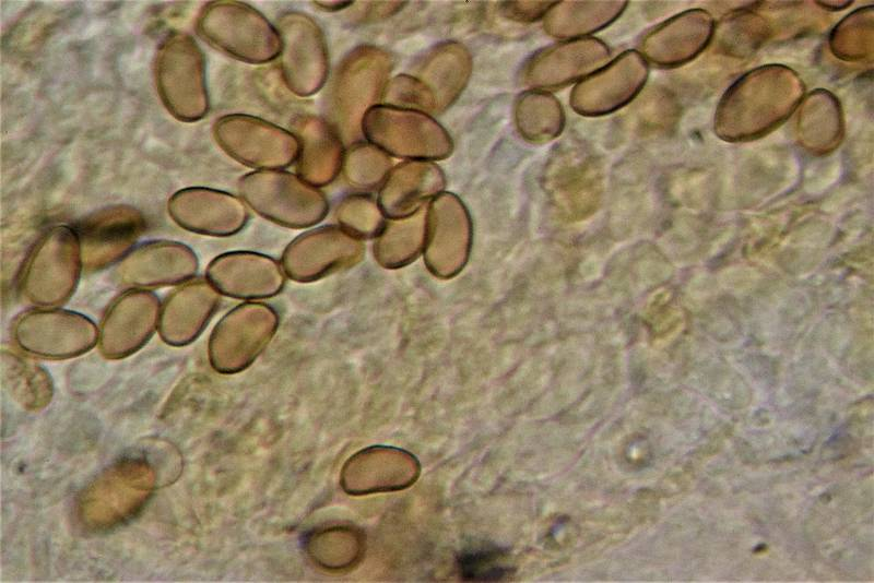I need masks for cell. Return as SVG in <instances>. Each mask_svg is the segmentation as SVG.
I'll use <instances>...</instances> for the list:
<instances>
[{
  "label": "cell",
  "instance_id": "cell-19",
  "mask_svg": "<svg viewBox=\"0 0 874 583\" xmlns=\"http://www.w3.org/2000/svg\"><path fill=\"white\" fill-rule=\"evenodd\" d=\"M160 322L158 299L144 290H130L113 302L104 317L99 345L109 358H121L139 349Z\"/></svg>",
  "mask_w": 874,
  "mask_h": 583
},
{
  "label": "cell",
  "instance_id": "cell-3",
  "mask_svg": "<svg viewBox=\"0 0 874 583\" xmlns=\"http://www.w3.org/2000/svg\"><path fill=\"white\" fill-rule=\"evenodd\" d=\"M196 28L208 44L247 63H268L281 52L276 27L245 2H208L198 15Z\"/></svg>",
  "mask_w": 874,
  "mask_h": 583
},
{
  "label": "cell",
  "instance_id": "cell-42",
  "mask_svg": "<svg viewBox=\"0 0 874 583\" xmlns=\"http://www.w3.org/2000/svg\"><path fill=\"white\" fill-rule=\"evenodd\" d=\"M850 3H851L850 1H843V2H839V1L824 2L823 1V2H819L820 5L829 9V10H831L832 5H836V8H834V10L843 9V8L848 7V5H850Z\"/></svg>",
  "mask_w": 874,
  "mask_h": 583
},
{
  "label": "cell",
  "instance_id": "cell-22",
  "mask_svg": "<svg viewBox=\"0 0 874 583\" xmlns=\"http://www.w3.org/2000/svg\"><path fill=\"white\" fill-rule=\"evenodd\" d=\"M470 237L466 212L450 193L435 197L426 211L425 261L438 275L450 274L461 261Z\"/></svg>",
  "mask_w": 874,
  "mask_h": 583
},
{
  "label": "cell",
  "instance_id": "cell-13",
  "mask_svg": "<svg viewBox=\"0 0 874 583\" xmlns=\"http://www.w3.org/2000/svg\"><path fill=\"white\" fill-rule=\"evenodd\" d=\"M19 346L39 357L64 359L91 349L97 341L94 323L87 318L59 309L25 312L14 326Z\"/></svg>",
  "mask_w": 874,
  "mask_h": 583
},
{
  "label": "cell",
  "instance_id": "cell-30",
  "mask_svg": "<svg viewBox=\"0 0 874 583\" xmlns=\"http://www.w3.org/2000/svg\"><path fill=\"white\" fill-rule=\"evenodd\" d=\"M426 211L398 219L386 221L374 241L376 262L386 269H399L412 262L424 249Z\"/></svg>",
  "mask_w": 874,
  "mask_h": 583
},
{
  "label": "cell",
  "instance_id": "cell-11",
  "mask_svg": "<svg viewBox=\"0 0 874 583\" xmlns=\"http://www.w3.org/2000/svg\"><path fill=\"white\" fill-rule=\"evenodd\" d=\"M279 325L275 310L263 302H245L226 313L212 332L209 354L220 372L247 368L265 348Z\"/></svg>",
  "mask_w": 874,
  "mask_h": 583
},
{
  "label": "cell",
  "instance_id": "cell-12",
  "mask_svg": "<svg viewBox=\"0 0 874 583\" xmlns=\"http://www.w3.org/2000/svg\"><path fill=\"white\" fill-rule=\"evenodd\" d=\"M364 254L362 239L339 225H324L291 241L282 254L281 265L291 279L309 283L356 265Z\"/></svg>",
  "mask_w": 874,
  "mask_h": 583
},
{
  "label": "cell",
  "instance_id": "cell-15",
  "mask_svg": "<svg viewBox=\"0 0 874 583\" xmlns=\"http://www.w3.org/2000/svg\"><path fill=\"white\" fill-rule=\"evenodd\" d=\"M609 58L607 46L599 39H569L530 57L521 69V80L534 88H558L591 74Z\"/></svg>",
  "mask_w": 874,
  "mask_h": 583
},
{
  "label": "cell",
  "instance_id": "cell-28",
  "mask_svg": "<svg viewBox=\"0 0 874 583\" xmlns=\"http://www.w3.org/2000/svg\"><path fill=\"white\" fill-rule=\"evenodd\" d=\"M798 117V136L805 150L822 155L840 144L843 116L837 97L831 93L826 90L812 92L803 102Z\"/></svg>",
  "mask_w": 874,
  "mask_h": 583
},
{
  "label": "cell",
  "instance_id": "cell-29",
  "mask_svg": "<svg viewBox=\"0 0 874 583\" xmlns=\"http://www.w3.org/2000/svg\"><path fill=\"white\" fill-rule=\"evenodd\" d=\"M626 7V1L555 2L544 16V28L556 38H581L611 24Z\"/></svg>",
  "mask_w": 874,
  "mask_h": 583
},
{
  "label": "cell",
  "instance_id": "cell-21",
  "mask_svg": "<svg viewBox=\"0 0 874 583\" xmlns=\"http://www.w3.org/2000/svg\"><path fill=\"white\" fill-rule=\"evenodd\" d=\"M290 128L299 143L297 175L316 188L331 183L342 170L345 153L336 129L329 120L309 114L295 116Z\"/></svg>",
  "mask_w": 874,
  "mask_h": 583
},
{
  "label": "cell",
  "instance_id": "cell-40",
  "mask_svg": "<svg viewBox=\"0 0 874 583\" xmlns=\"http://www.w3.org/2000/svg\"><path fill=\"white\" fill-rule=\"evenodd\" d=\"M404 1H367L358 2L355 9L356 20L359 22H377L394 15L405 7Z\"/></svg>",
  "mask_w": 874,
  "mask_h": 583
},
{
  "label": "cell",
  "instance_id": "cell-39",
  "mask_svg": "<svg viewBox=\"0 0 874 583\" xmlns=\"http://www.w3.org/2000/svg\"><path fill=\"white\" fill-rule=\"evenodd\" d=\"M555 1H506L499 4L500 13L517 22H534L546 15Z\"/></svg>",
  "mask_w": 874,
  "mask_h": 583
},
{
  "label": "cell",
  "instance_id": "cell-8",
  "mask_svg": "<svg viewBox=\"0 0 874 583\" xmlns=\"http://www.w3.org/2000/svg\"><path fill=\"white\" fill-rule=\"evenodd\" d=\"M220 147L235 160L258 170H281L296 162L299 143L288 130L259 117L232 114L213 124Z\"/></svg>",
  "mask_w": 874,
  "mask_h": 583
},
{
  "label": "cell",
  "instance_id": "cell-41",
  "mask_svg": "<svg viewBox=\"0 0 874 583\" xmlns=\"http://www.w3.org/2000/svg\"><path fill=\"white\" fill-rule=\"evenodd\" d=\"M314 3L319 9L330 12L340 11L354 4L352 1H315Z\"/></svg>",
  "mask_w": 874,
  "mask_h": 583
},
{
  "label": "cell",
  "instance_id": "cell-24",
  "mask_svg": "<svg viewBox=\"0 0 874 583\" xmlns=\"http://www.w3.org/2000/svg\"><path fill=\"white\" fill-rule=\"evenodd\" d=\"M220 302L218 291L198 279L174 291L160 314V333L172 345L193 341L204 329Z\"/></svg>",
  "mask_w": 874,
  "mask_h": 583
},
{
  "label": "cell",
  "instance_id": "cell-9",
  "mask_svg": "<svg viewBox=\"0 0 874 583\" xmlns=\"http://www.w3.org/2000/svg\"><path fill=\"white\" fill-rule=\"evenodd\" d=\"M82 263L81 245L74 228L56 226L35 243L23 273L24 293L31 301L55 305L73 291Z\"/></svg>",
  "mask_w": 874,
  "mask_h": 583
},
{
  "label": "cell",
  "instance_id": "cell-33",
  "mask_svg": "<svg viewBox=\"0 0 874 583\" xmlns=\"http://www.w3.org/2000/svg\"><path fill=\"white\" fill-rule=\"evenodd\" d=\"M392 167L386 152L369 142H357L344 153L342 171L350 186L367 190L381 186Z\"/></svg>",
  "mask_w": 874,
  "mask_h": 583
},
{
  "label": "cell",
  "instance_id": "cell-14",
  "mask_svg": "<svg viewBox=\"0 0 874 583\" xmlns=\"http://www.w3.org/2000/svg\"><path fill=\"white\" fill-rule=\"evenodd\" d=\"M648 78V64L636 50H627L572 90L570 105L583 116L611 114L636 97Z\"/></svg>",
  "mask_w": 874,
  "mask_h": 583
},
{
  "label": "cell",
  "instance_id": "cell-27",
  "mask_svg": "<svg viewBox=\"0 0 874 583\" xmlns=\"http://www.w3.org/2000/svg\"><path fill=\"white\" fill-rule=\"evenodd\" d=\"M345 465L370 471V475L344 487L349 493L353 495L397 490L413 484L410 479L395 475V471L420 474V464L415 456L393 448H367L351 456Z\"/></svg>",
  "mask_w": 874,
  "mask_h": 583
},
{
  "label": "cell",
  "instance_id": "cell-10",
  "mask_svg": "<svg viewBox=\"0 0 874 583\" xmlns=\"http://www.w3.org/2000/svg\"><path fill=\"white\" fill-rule=\"evenodd\" d=\"M281 39L280 70L285 86L294 95L309 97L324 85L329 56L324 35L306 13L288 11L276 21Z\"/></svg>",
  "mask_w": 874,
  "mask_h": 583
},
{
  "label": "cell",
  "instance_id": "cell-16",
  "mask_svg": "<svg viewBox=\"0 0 874 583\" xmlns=\"http://www.w3.org/2000/svg\"><path fill=\"white\" fill-rule=\"evenodd\" d=\"M145 228L143 215L127 205L110 206L90 215L74 228L82 263L88 269L107 266L125 257Z\"/></svg>",
  "mask_w": 874,
  "mask_h": 583
},
{
  "label": "cell",
  "instance_id": "cell-17",
  "mask_svg": "<svg viewBox=\"0 0 874 583\" xmlns=\"http://www.w3.org/2000/svg\"><path fill=\"white\" fill-rule=\"evenodd\" d=\"M172 218L182 228L209 236L238 233L248 221V211L237 197L204 187L182 189L169 199Z\"/></svg>",
  "mask_w": 874,
  "mask_h": 583
},
{
  "label": "cell",
  "instance_id": "cell-34",
  "mask_svg": "<svg viewBox=\"0 0 874 583\" xmlns=\"http://www.w3.org/2000/svg\"><path fill=\"white\" fill-rule=\"evenodd\" d=\"M385 217L377 200L366 193L343 198L335 210L339 226L362 240L376 238Z\"/></svg>",
  "mask_w": 874,
  "mask_h": 583
},
{
  "label": "cell",
  "instance_id": "cell-35",
  "mask_svg": "<svg viewBox=\"0 0 874 583\" xmlns=\"http://www.w3.org/2000/svg\"><path fill=\"white\" fill-rule=\"evenodd\" d=\"M768 25L753 11L735 13L720 28V44L730 53L746 56L768 36Z\"/></svg>",
  "mask_w": 874,
  "mask_h": 583
},
{
  "label": "cell",
  "instance_id": "cell-5",
  "mask_svg": "<svg viewBox=\"0 0 874 583\" xmlns=\"http://www.w3.org/2000/svg\"><path fill=\"white\" fill-rule=\"evenodd\" d=\"M155 473L144 459L126 457L104 469L81 492L80 519L88 528H113L130 520L150 499Z\"/></svg>",
  "mask_w": 874,
  "mask_h": 583
},
{
  "label": "cell",
  "instance_id": "cell-38",
  "mask_svg": "<svg viewBox=\"0 0 874 583\" xmlns=\"http://www.w3.org/2000/svg\"><path fill=\"white\" fill-rule=\"evenodd\" d=\"M380 104L436 114L435 99L429 90L417 78L405 73L389 79Z\"/></svg>",
  "mask_w": 874,
  "mask_h": 583
},
{
  "label": "cell",
  "instance_id": "cell-1",
  "mask_svg": "<svg viewBox=\"0 0 874 583\" xmlns=\"http://www.w3.org/2000/svg\"><path fill=\"white\" fill-rule=\"evenodd\" d=\"M804 84L782 64L755 68L723 94L714 115V132L728 142H745L772 131L801 103Z\"/></svg>",
  "mask_w": 874,
  "mask_h": 583
},
{
  "label": "cell",
  "instance_id": "cell-18",
  "mask_svg": "<svg viewBox=\"0 0 874 583\" xmlns=\"http://www.w3.org/2000/svg\"><path fill=\"white\" fill-rule=\"evenodd\" d=\"M282 265L269 255L234 251L218 255L209 265V283L224 295L240 299L275 296L285 283Z\"/></svg>",
  "mask_w": 874,
  "mask_h": 583
},
{
  "label": "cell",
  "instance_id": "cell-6",
  "mask_svg": "<svg viewBox=\"0 0 874 583\" xmlns=\"http://www.w3.org/2000/svg\"><path fill=\"white\" fill-rule=\"evenodd\" d=\"M238 191L256 213L287 228L314 226L329 211L323 192L282 169L248 172L239 179Z\"/></svg>",
  "mask_w": 874,
  "mask_h": 583
},
{
  "label": "cell",
  "instance_id": "cell-31",
  "mask_svg": "<svg viewBox=\"0 0 874 583\" xmlns=\"http://www.w3.org/2000/svg\"><path fill=\"white\" fill-rule=\"evenodd\" d=\"M513 117L518 132L532 143H546L555 139L565 124L560 103L540 90L524 92L517 98Z\"/></svg>",
  "mask_w": 874,
  "mask_h": 583
},
{
  "label": "cell",
  "instance_id": "cell-23",
  "mask_svg": "<svg viewBox=\"0 0 874 583\" xmlns=\"http://www.w3.org/2000/svg\"><path fill=\"white\" fill-rule=\"evenodd\" d=\"M445 186L441 169L429 160H404L391 168L381 183L377 202L390 219L408 217L437 197Z\"/></svg>",
  "mask_w": 874,
  "mask_h": 583
},
{
  "label": "cell",
  "instance_id": "cell-7",
  "mask_svg": "<svg viewBox=\"0 0 874 583\" xmlns=\"http://www.w3.org/2000/svg\"><path fill=\"white\" fill-rule=\"evenodd\" d=\"M362 134L388 155L409 160H437L453 150L446 129L429 114L378 104L362 121Z\"/></svg>",
  "mask_w": 874,
  "mask_h": 583
},
{
  "label": "cell",
  "instance_id": "cell-2",
  "mask_svg": "<svg viewBox=\"0 0 874 583\" xmlns=\"http://www.w3.org/2000/svg\"><path fill=\"white\" fill-rule=\"evenodd\" d=\"M393 67V56L373 45L354 48L338 66L329 87L328 114L344 142L358 139L363 118L381 103Z\"/></svg>",
  "mask_w": 874,
  "mask_h": 583
},
{
  "label": "cell",
  "instance_id": "cell-4",
  "mask_svg": "<svg viewBox=\"0 0 874 583\" xmlns=\"http://www.w3.org/2000/svg\"><path fill=\"white\" fill-rule=\"evenodd\" d=\"M154 75L161 100L175 118L191 122L208 114L204 55L190 35L172 31L165 36L155 56Z\"/></svg>",
  "mask_w": 874,
  "mask_h": 583
},
{
  "label": "cell",
  "instance_id": "cell-25",
  "mask_svg": "<svg viewBox=\"0 0 874 583\" xmlns=\"http://www.w3.org/2000/svg\"><path fill=\"white\" fill-rule=\"evenodd\" d=\"M121 274L129 284L158 286L179 283L193 275L197 258L185 245L152 241L127 255Z\"/></svg>",
  "mask_w": 874,
  "mask_h": 583
},
{
  "label": "cell",
  "instance_id": "cell-26",
  "mask_svg": "<svg viewBox=\"0 0 874 583\" xmlns=\"http://www.w3.org/2000/svg\"><path fill=\"white\" fill-rule=\"evenodd\" d=\"M469 50L460 43L445 41L432 48L413 74L432 93L436 114L447 109L461 94L471 74Z\"/></svg>",
  "mask_w": 874,
  "mask_h": 583
},
{
  "label": "cell",
  "instance_id": "cell-20",
  "mask_svg": "<svg viewBox=\"0 0 874 583\" xmlns=\"http://www.w3.org/2000/svg\"><path fill=\"white\" fill-rule=\"evenodd\" d=\"M713 32L714 21L707 11L688 10L650 31L640 50L646 59L661 67L685 64L707 47Z\"/></svg>",
  "mask_w": 874,
  "mask_h": 583
},
{
  "label": "cell",
  "instance_id": "cell-36",
  "mask_svg": "<svg viewBox=\"0 0 874 583\" xmlns=\"http://www.w3.org/2000/svg\"><path fill=\"white\" fill-rule=\"evenodd\" d=\"M9 362V388L27 407L45 406L51 397V383L45 371L26 360L13 357Z\"/></svg>",
  "mask_w": 874,
  "mask_h": 583
},
{
  "label": "cell",
  "instance_id": "cell-32",
  "mask_svg": "<svg viewBox=\"0 0 874 583\" xmlns=\"http://www.w3.org/2000/svg\"><path fill=\"white\" fill-rule=\"evenodd\" d=\"M829 45L834 55L847 61H860L873 53V8L859 9L832 29Z\"/></svg>",
  "mask_w": 874,
  "mask_h": 583
},
{
  "label": "cell",
  "instance_id": "cell-37",
  "mask_svg": "<svg viewBox=\"0 0 874 583\" xmlns=\"http://www.w3.org/2000/svg\"><path fill=\"white\" fill-rule=\"evenodd\" d=\"M506 561L507 554L503 548L486 546L463 551L457 563L465 581H497L511 571Z\"/></svg>",
  "mask_w": 874,
  "mask_h": 583
}]
</instances>
